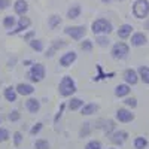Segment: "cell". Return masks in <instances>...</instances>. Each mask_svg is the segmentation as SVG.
<instances>
[{"label":"cell","instance_id":"obj_4","mask_svg":"<svg viewBox=\"0 0 149 149\" xmlns=\"http://www.w3.org/2000/svg\"><path fill=\"white\" fill-rule=\"evenodd\" d=\"M110 54H112V58L115 60H125L130 54V46L124 42H116L112 46Z\"/></svg>","mask_w":149,"mask_h":149},{"label":"cell","instance_id":"obj_42","mask_svg":"<svg viewBox=\"0 0 149 149\" xmlns=\"http://www.w3.org/2000/svg\"><path fill=\"white\" fill-rule=\"evenodd\" d=\"M33 36H34V31H29V33H26V34H24V40H26V42H30Z\"/></svg>","mask_w":149,"mask_h":149},{"label":"cell","instance_id":"obj_22","mask_svg":"<svg viewBox=\"0 0 149 149\" xmlns=\"http://www.w3.org/2000/svg\"><path fill=\"white\" fill-rule=\"evenodd\" d=\"M67 106H69L70 110H79L84 106V100H82V98H78V97H72V100L69 102Z\"/></svg>","mask_w":149,"mask_h":149},{"label":"cell","instance_id":"obj_15","mask_svg":"<svg viewBox=\"0 0 149 149\" xmlns=\"http://www.w3.org/2000/svg\"><path fill=\"white\" fill-rule=\"evenodd\" d=\"M14 9H15V14H18L19 17L26 15L27 10H29V5L26 0H17V2L14 3Z\"/></svg>","mask_w":149,"mask_h":149},{"label":"cell","instance_id":"obj_34","mask_svg":"<svg viewBox=\"0 0 149 149\" xmlns=\"http://www.w3.org/2000/svg\"><path fill=\"white\" fill-rule=\"evenodd\" d=\"M12 139H14V145L15 146H19L21 145V142H22V133L21 131H15L14 134H12Z\"/></svg>","mask_w":149,"mask_h":149},{"label":"cell","instance_id":"obj_1","mask_svg":"<svg viewBox=\"0 0 149 149\" xmlns=\"http://www.w3.org/2000/svg\"><path fill=\"white\" fill-rule=\"evenodd\" d=\"M58 93H60V95H63V97H70V95H73L74 93H76V84H74L72 76L67 74V76H64L63 79L60 81Z\"/></svg>","mask_w":149,"mask_h":149},{"label":"cell","instance_id":"obj_37","mask_svg":"<svg viewBox=\"0 0 149 149\" xmlns=\"http://www.w3.org/2000/svg\"><path fill=\"white\" fill-rule=\"evenodd\" d=\"M66 45H67V43H66L64 40H61V39H57V40H54V42L51 43V46H54L57 51H58V49H61V48H64Z\"/></svg>","mask_w":149,"mask_h":149},{"label":"cell","instance_id":"obj_39","mask_svg":"<svg viewBox=\"0 0 149 149\" xmlns=\"http://www.w3.org/2000/svg\"><path fill=\"white\" fill-rule=\"evenodd\" d=\"M10 6V0H0V10Z\"/></svg>","mask_w":149,"mask_h":149},{"label":"cell","instance_id":"obj_20","mask_svg":"<svg viewBox=\"0 0 149 149\" xmlns=\"http://www.w3.org/2000/svg\"><path fill=\"white\" fill-rule=\"evenodd\" d=\"M102 124H103V125H100V128L106 134H112L115 131V121H112V119H102Z\"/></svg>","mask_w":149,"mask_h":149},{"label":"cell","instance_id":"obj_33","mask_svg":"<svg viewBox=\"0 0 149 149\" xmlns=\"http://www.w3.org/2000/svg\"><path fill=\"white\" fill-rule=\"evenodd\" d=\"M85 149H102V142L98 140H90L85 145Z\"/></svg>","mask_w":149,"mask_h":149},{"label":"cell","instance_id":"obj_3","mask_svg":"<svg viewBox=\"0 0 149 149\" xmlns=\"http://www.w3.org/2000/svg\"><path fill=\"white\" fill-rule=\"evenodd\" d=\"M133 15L137 19H145L149 15V2L148 0H136L133 3Z\"/></svg>","mask_w":149,"mask_h":149},{"label":"cell","instance_id":"obj_28","mask_svg":"<svg viewBox=\"0 0 149 149\" xmlns=\"http://www.w3.org/2000/svg\"><path fill=\"white\" fill-rule=\"evenodd\" d=\"M91 134V124L90 122H84L82 124V127L79 130V137H88V136Z\"/></svg>","mask_w":149,"mask_h":149},{"label":"cell","instance_id":"obj_6","mask_svg":"<svg viewBox=\"0 0 149 149\" xmlns=\"http://www.w3.org/2000/svg\"><path fill=\"white\" fill-rule=\"evenodd\" d=\"M64 33L67 36H70L73 40H82L84 37H85L86 29L84 26H72V27H66L64 29Z\"/></svg>","mask_w":149,"mask_h":149},{"label":"cell","instance_id":"obj_32","mask_svg":"<svg viewBox=\"0 0 149 149\" xmlns=\"http://www.w3.org/2000/svg\"><path fill=\"white\" fill-rule=\"evenodd\" d=\"M34 149H49L48 140H43V139L36 140V142H34Z\"/></svg>","mask_w":149,"mask_h":149},{"label":"cell","instance_id":"obj_24","mask_svg":"<svg viewBox=\"0 0 149 149\" xmlns=\"http://www.w3.org/2000/svg\"><path fill=\"white\" fill-rule=\"evenodd\" d=\"M81 6L79 5H73V6H70V9L67 10V18H70V19H74V18H78L79 15H81Z\"/></svg>","mask_w":149,"mask_h":149},{"label":"cell","instance_id":"obj_21","mask_svg":"<svg viewBox=\"0 0 149 149\" xmlns=\"http://www.w3.org/2000/svg\"><path fill=\"white\" fill-rule=\"evenodd\" d=\"M17 24H18L17 18L12 17V15H8V17L3 18V27L8 29V30H14V29L17 27Z\"/></svg>","mask_w":149,"mask_h":149},{"label":"cell","instance_id":"obj_30","mask_svg":"<svg viewBox=\"0 0 149 149\" xmlns=\"http://www.w3.org/2000/svg\"><path fill=\"white\" fill-rule=\"evenodd\" d=\"M93 46H94V42L90 40V39H85L84 42H81V49L82 51L90 52V51H93Z\"/></svg>","mask_w":149,"mask_h":149},{"label":"cell","instance_id":"obj_12","mask_svg":"<svg viewBox=\"0 0 149 149\" xmlns=\"http://www.w3.org/2000/svg\"><path fill=\"white\" fill-rule=\"evenodd\" d=\"M140 76H139V73L137 70H134V69H127L125 72H124V81H125L128 85H136L139 82Z\"/></svg>","mask_w":149,"mask_h":149},{"label":"cell","instance_id":"obj_43","mask_svg":"<svg viewBox=\"0 0 149 149\" xmlns=\"http://www.w3.org/2000/svg\"><path fill=\"white\" fill-rule=\"evenodd\" d=\"M102 2H103V3H109V2H110V0H102Z\"/></svg>","mask_w":149,"mask_h":149},{"label":"cell","instance_id":"obj_26","mask_svg":"<svg viewBox=\"0 0 149 149\" xmlns=\"http://www.w3.org/2000/svg\"><path fill=\"white\" fill-rule=\"evenodd\" d=\"M133 145H134V149H145L148 146V139L143 137V136H139V137L134 139Z\"/></svg>","mask_w":149,"mask_h":149},{"label":"cell","instance_id":"obj_7","mask_svg":"<svg viewBox=\"0 0 149 149\" xmlns=\"http://www.w3.org/2000/svg\"><path fill=\"white\" fill-rule=\"evenodd\" d=\"M115 118H116V121H119V122H122V124H127V122H131L136 116H134V113H133L130 109H127V107H119V109L115 112Z\"/></svg>","mask_w":149,"mask_h":149},{"label":"cell","instance_id":"obj_16","mask_svg":"<svg viewBox=\"0 0 149 149\" xmlns=\"http://www.w3.org/2000/svg\"><path fill=\"white\" fill-rule=\"evenodd\" d=\"M130 85L125 82V84H119V85H116L115 86V95L116 97H119V98H122V97H127L128 94H130Z\"/></svg>","mask_w":149,"mask_h":149},{"label":"cell","instance_id":"obj_13","mask_svg":"<svg viewBox=\"0 0 149 149\" xmlns=\"http://www.w3.org/2000/svg\"><path fill=\"white\" fill-rule=\"evenodd\" d=\"M15 88H17V91H18L19 95H31L34 93V86L31 84H26V82L18 84Z\"/></svg>","mask_w":149,"mask_h":149},{"label":"cell","instance_id":"obj_27","mask_svg":"<svg viewBox=\"0 0 149 149\" xmlns=\"http://www.w3.org/2000/svg\"><path fill=\"white\" fill-rule=\"evenodd\" d=\"M95 43L102 48H106V46H109L110 40H109L107 34H98V36H95Z\"/></svg>","mask_w":149,"mask_h":149},{"label":"cell","instance_id":"obj_25","mask_svg":"<svg viewBox=\"0 0 149 149\" xmlns=\"http://www.w3.org/2000/svg\"><path fill=\"white\" fill-rule=\"evenodd\" d=\"M29 45H30V48L33 49V51H36V52H42L43 49H45L43 42L39 40V39H31V40L29 42Z\"/></svg>","mask_w":149,"mask_h":149},{"label":"cell","instance_id":"obj_35","mask_svg":"<svg viewBox=\"0 0 149 149\" xmlns=\"http://www.w3.org/2000/svg\"><path fill=\"white\" fill-rule=\"evenodd\" d=\"M9 137H10L9 131H8L6 128H3V127H0V143H3V142L9 140Z\"/></svg>","mask_w":149,"mask_h":149},{"label":"cell","instance_id":"obj_44","mask_svg":"<svg viewBox=\"0 0 149 149\" xmlns=\"http://www.w3.org/2000/svg\"><path fill=\"white\" fill-rule=\"evenodd\" d=\"M109 149H115V148H109Z\"/></svg>","mask_w":149,"mask_h":149},{"label":"cell","instance_id":"obj_36","mask_svg":"<svg viewBox=\"0 0 149 149\" xmlns=\"http://www.w3.org/2000/svg\"><path fill=\"white\" fill-rule=\"evenodd\" d=\"M21 118V115H19V112L18 110H12L10 113L8 115V119L10 121V122H15V121H18Z\"/></svg>","mask_w":149,"mask_h":149},{"label":"cell","instance_id":"obj_38","mask_svg":"<svg viewBox=\"0 0 149 149\" xmlns=\"http://www.w3.org/2000/svg\"><path fill=\"white\" fill-rule=\"evenodd\" d=\"M42 127H43V124H42V122H37L36 125H33V127H31V130H30V134H31V136H36L37 133H39V131L42 130Z\"/></svg>","mask_w":149,"mask_h":149},{"label":"cell","instance_id":"obj_40","mask_svg":"<svg viewBox=\"0 0 149 149\" xmlns=\"http://www.w3.org/2000/svg\"><path fill=\"white\" fill-rule=\"evenodd\" d=\"M57 52V49L54 48V46H49V49H48V51H46V54H45V57L48 58V57H52L54 54Z\"/></svg>","mask_w":149,"mask_h":149},{"label":"cell","instance_id":"obj_17","mask_svg":"<svg viewBox=\"0 0 149 149\" xmlns=\"http://www.w3.org/2000/svg\"><path fill=\"white\" fill-rule=\"evenodd\" d=\"M3 95H5V98H6L8 102L14 103V102H17L18 91H17V88H14V86H6L5 91H3Z\"/></svg>","mask_w":149,"mask_h":149},{"label":"cell","instance_id":"obj_5","mask_svg":"<svg viewBox=\"0 0 149 149\" xmlns=\"http://www.w3.org/2000/svg\"><path fill=\"white\" fill-rule=\"evenodd\" d=\"M45 67H43V64H40V63H33L31 64V67H30V70H29V73H27V76H29V79L31 81V82H40V81H43V78H45Z\"/></svg>","mask_w":149,"mask_h":149},{"label":"cell","instance_id":"obj_29","mask_svg":"<svg viewBox=\"0 0 149 149\" xmlns=\"http://www.w3.org/2000/svg\"><path fill=\"white\" fill-rule=\"evenodd\" d=\"M48 24H49V27H51V29H55L57 26L61 24V18L58 15H51L49 19H48Z\"/></svg>","mask_w":149,"mask_h":149},{"label":"cell","instance_id":"obj_18","mask_svg":"<svg viewBox=\"0 0 149 149\" xmlns=\"http://www.w3.org/2000/svg\"><path fill=\"white\" fill-rule=\"evenodd\" d=\"M116 33H118L119 39H127V37H130L131 33H133V27L130 26V24H122V26L118 29Z\"/></svg>","mask_w":149,"mask_h":149},{"label":"cell","instance_id":"obj_31","mask_svg":"<svg viewBox=\"0 0 149 149\" xmlns=\"http://www.w3.org/2000/svg\"><path fill=\"white\" fill-rule=\"evenodd\" d=\"M124 104H125L127 107H130V109H134L136 106H137V98L136 97H127L125 100H124Z\"/></svg>","mask_w":149,"mask_h":149},{"label":"cell","instance_id":"obj_8","mask_svg":"<svg viewBox=\"0 0 149 149\" xmlns=\"http://www.w3.org/2000/svg\"><path fill=\"white\" fill-rule=\"evenodd\" d=\"M128 139V133L124 131V130H115L113 133L110 134V140L113 145H124L125 143V140Z\"/></svg>","mask_w":149,"mask_h":149},{"label":"cell","instance_id":"obj_9","mask_svg":"<svg viewBox=\"0 0 149 149\" xmlns=\"http://www.w3.org/2000/svg\"><path fill=\"white\" fill-rule=\"evenodd\" d=\"M30 24H31L30 18H27L26 15H22L21 18H18V24H17V27H15L14 30H10L8 34H18V33H21V31H24V30H27V29L30 27Z\"/></svg>","mask_w":149,"mask_h":149},{"label":"cell","instance_id":"obj_11","mask_svg":"<svg viewBox=\"0 0 149 149\" xmlns=\"http://www.w3.org/2000/svg\"><path fill=\"white\" fill-rule=\"evenodd\" d=\"M76 52L74 51H69V52H66V54H63L60 57V66L61 67H69V66H72L74 61H76Z\"/></svg>","mask_w":149,"mask_h":149},{"label":"cell","instance_id":"obj_10","mask_svg":"<svg viewBox=\"0 0 149 149\" xmlns=\"http://www.w3.org/2000/svg\"><path fill=\"white\" fill-rule=\"evenodd\" d=\"M131 46H145L146 43H148V37H146V34L145 33H142V31H136V33H133L131 34Z\"/></svg>","mask_w":149,"mask_h":149},{"label":"cell","instance_id":"obj_23","mask_svg":"<svg viewBox=\"0 0 149 149\" xmlns=\"http://www.w3.org/2000/svg\"><path fill=\"white\" fill-rule=\"evenodd\" d=\"M137 73H139L140 79L143 81V84H149V67L148 66H140L137 69Z\"/></svg>","mask_w":149,"mask_h":149},{"label":"cell","instance_id":"obj_41","mask_svg":"<svg viewBox=\"0 0 149 149\" xmlns=\"http://www.w3.org/2000/svg\"><path fill=\"white\" fill-rule=\"evenodd\" d=\"M64 107H66V104H61V106H60V110H58V113H57V116H55V119H54V122H55V124L58 122V119H60L61 113H63V110H64Z\"/></svg>","mask_w":149,"mask_h":149},{"label":"cell","instance_id":"obj_14","mask_svg":"<svg viewBox=\"0 0 149 149\" xmlns=\"http://www.w3.org/2000/svg\"><path fill=\"white\" fill-rule=\"evenodd\" d=\"M26 107H27V110L30 112V113H37V112L40 110V102L34 97H30L26 102Z\"/></svg>","mask_w":149,"mask_h":149},{"label":"cell","instance_id":"obj_19","mask_svg":"<svg viewBox=\"0 0 149 149\" xmlns=\"http://www.w3.org/2000/svg\"><path fill=\"white\" fill-rule=\"evenodd\" d=\"M97 110H98V104H95V103H86V104H84V106H82L81 113H82V115H85V116H90V115L95 113Z\"/></svg>","mask_w":149,"mask_h":149},{"label":"cell","instance_id":"obj_2","mask_svg":"<svg viewBox=\"0 0 149 149\" xmlns=\"http://www.w3.org/2000/svg\"><path fill=\"white\" fill-rule=\"evenodd\" d=\"M91 30L95 36H98V34H110L112 31H113V26H112V22L109 19L98 18L91 24Z\"/></svg>","mask_w":149,"mask_h":149}]
</instances>
